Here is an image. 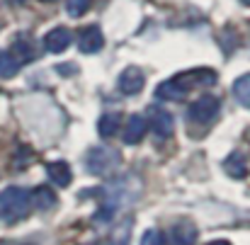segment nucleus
Wrapping results in <instances>:
<instances>
[{
  "label": "nucleus",
  "mask_w": 250,
  "mask_h": 245,
  "mask_svg": "<svg viewBox=\"0 0 250 245\" xmlns=\"http://www.w3.org/2000/svg\"><path fill=\"white\" fill-rule=\"evenodd\" d=\"M214 81H216V73L211 68H192V71H182V73L172 76L170 81L161 82L156 95H158V100H182L189 90L211 85Z\"/></svg>",
  "instance_id": "1"
},
{
  "label": "nucleus",
  "mask_w": 250,
  "mask_h": 245,
  "mask_svg": "<svg viewBox=\"0 0 250 245\" xmlns=\"http://www.w3.org/2000/svg\"><path fill=\"white\" fill-rule=\"evenodd\" d=\"M32 211V192L22 187H7L0 192V216L5 224H17Z\"/></svg>",
  "instance_id": "2"
},
{
  "label": "nucleus",
  "mask_w": 250,
  "mask_h": 245,
  "mask_svg": "<svg viewBox=\"0 0 250 245\" xmlns=\"http://www.w3.org/2000/svg\"><path fill=\"white\" fill-rule=\"evenodd\" d=\"M219 114V100L214 95H204L199 100H194L187 109V124H194V126H207L216 119Z\"/></svg>",
  "instance_id": "3"
},
{
  "label": "nucleus",
  "mask_w": 250,
  "mask_h": 245,
  "mask_svg": "<svg viewBox=\"0 0 250 245\" xmlns=\"http://www.w3.org/2000/svg\"><path fill=\"white\" fill-rule=\"evenodd\" d=\"M119 153L107 148V146H95L90 153H87V172L102 177V175H109L117 165H119Z\"/></svg>",
  "instance_id": "4"
},
{
  "label": "nucleus",
  "mask_w": 250,
  "mask_h": 245,
  "mask_svg": "<svg viewBox=\"0 0 250 245\" xmlns=\"http://www.w3.org/2000/svg\"><path fill=\"white\" fill-rule=\"evenodd\" d=\"M144 85H146V76H144V71L139 66L124 68L119 81H117V87H119L122 95H139L144 90Z\"/></svg>",
  "instance_id": "5"
},
{
  "label": "nucleus",
  "mask_w": 250,
  "mask_h": 245,
  "mask_svg": "<svg viewBox=\"0 0 250 245\" xmlns=\"http://www.w3.org/2000/svg\"><path fill=\"white\" fill-rule=\"evenodd\" d=\"M71 39H73V34H71L68 27H54L44 37V49L49 54H61V51H66L71 46Z\"/></svg>",
  "instance_id": "6"
},
{
  "label": "nucleus",
  "mask_w": 250,
  "mask_h": 245,
  "mask_svg": "<svg viewBox=\"0 0 250 245\" xmlns=\"http://www.w3.org/2000/svg\"><path fill=\"white\" fill-rule=\"evenodd\" d=\"M78 46L83 54H97L102 46H104V37H102V29L97 24H90L85 27L83 32L78 34Z\"/></svg>",
  "instance_id": "7"
},
{
  "label": "nucleus",
  "mask_w": 250,
  "mask_h": 245,
  "mask_svg": "<svg viewBox=\"0 0 250 245\" xmlns=\"http://www.w3.org/2000/svg\"><path fill=\"white\" fill-rule=\"evenodd\" d=\"M146 131H148V124H146V119H144L141 114L129 117L126 129H124V143H129V146L141 143V141H144V136H146Z\"/></svg>",
  "instance_id": "8"
},
{
  "label": "nucleus",
  "mask_w": 250,
  "mask_h": 245,
  "mask_svg": "<svg viewBox=\"0 0 250 245\" xmlns=\"http://www.w3.org/2000/svg\"><path fill=\"white\" fill-rule=\"evenodd\" d=\"M197 241V228L192 221H177L170 228V243L172 245H194Z\"/></svg>",
  "instance_id": "9"
},
{
  "label": "nucleus",
  "mask_w": 250,
  "mask_h": 245,
  "mask_svg": "<svg viewBox=\"0 0 250 245\" xmlns=\"http://www.w3.org/2000/svg\"><path fill=\"white\" fill-rule=\"evenodd\" d=\"M46 175H49V180L56 182L59 187H68V184H71V177H73L71 165L66 163V161H54V163H49L46 165Z\"/></svg>",
  "instance_id": "10"
},
{
  "label": "nucleus",
  "mask_w": 250,
  "mask_h": 245,
  "mask_svg": "<svg viewBox=\"0 0 250 245\" xmlns=\"http://www.w3.org/2000/svg\"><path fill=\"white\" fill-rule=\"evenodd\" d=\"M151 129L158 136H170L172 134V117L163 107H153L151 109Z\"/></svg>",
  "instance_id": "11"
},
{
  "label": "nucleus",
  "mask_w": 250,
  "mask_h": 245,
  "mask_svg": "<svg viewBox=\"0 0 250 245\" xmlns=\"http://www.w3.org/2000/svg\"><path fill=\"white\" fill-rule=\"evenodd\" d=\"M10 54H12L20 63H27V61H32V59L37 56V51H34V41H29L27 37H17V39L12 41Z\"/></svg>",
  "instance_id": "12"
},
{
  "label": "nucleus",
  "mask_w": 250,
  "mask_h": 245,
  "mask_svg": "<svg viewBox=\"0 0 250 245\" xmlns=\"http://www.w3.org/2000/svg\"><path fill=\"white\" fill-rule=\"evenodd\" d=\"M119 126H122V114H117V112L102 114L100 122H97V134H100L102 139H112V136H117Z\"/></svg>",
  "instance_id": "13"
},
{
  "label": "nucleus",
  "mask_w": 250,
  "mask_h": 245,
  "mask_svg": "<svg viewBox=\"0 0 250 245\" xmlns=\"http://www.w3.org/2000/svg\"><path fill=\"white\" fill-rule=\"evenodd\" d=\"M224 170H226L231 177L243 180V177L248 175V163H246V158H243L241 153H231V156L224 161Z\"/></svg>",
  "instance_id": "14"
},
{
  "label": "nucleus",
  "mask_w": 250,
  "mask_h": 245,
  "mask_svg": "<svg viewBox=\"0 0 250 245\" xmlns=\"http://www.w3.org/2000/svg\"><path fill=\"white\" fill-rule=\"evenodd\" d=\"M59 199H56V194H54V189L51 187H37L34 192H32V206H37V209H51L54 204H56Z\"/></svg>",
  "instance_id": "15"
},
{
  "label": "nucleus",
  "mask_w": 250,
  "mask_h": 245,
  "mask_svg": "<svg viewBox=\"0 0 250 245\" xmlns=\"http://www.w3.org/2000/svg\"><path fill=\"white\" fill-rule=\"evenodd\" d=\"M20 61L10 54V51H0V78H12L20 71Z\"/></svg>",
  "instance_id": "16"
},
{
  "label": "nucleus",
  "mask_w": 250,
  "mask_h": 245,
  "mask_svg": "<svg viewBox=\"0 0 250 245\" xmlns=\"http://www.w3.org/2000/svg\"><path fill=\"white\" fill-rule=\"evenodd\" d=\"M233 95L238 97L241 104L250 107V73L248 76H241L238 81L233 82Z\"/></svg>",
  "instance_id": "17"
},
{
  "label": "nucleus",
  "mask_w": 250,
  "mask_h": 245,
  "mask_svg": "<svg viewBox=\"0 0 250 245\" xmlns=\"http://www.w3.org/2000/svg\"><path fill=\"white\" fill-rule=\"evenodd\" d=\"M68 15L71 17H83L85 12L90 10V0H68Z\"/></svg>",
  "instance_id": "18"
},
{
  "label": "nucleus",
  "mask_w": 250,
  "mask_h": 245,
  "mask_svg": "<svg viewBox=\"0 0 250 245\" xmlns=\"http://www.w3.org/2000/svg\"><path fill=\"white\" fill-rule=\"evenodd\" d=\"M141 245H163V233H161V231H156V228L146 231V233H144V238H141Z\"/></svg>",
  "instance_id": "19"
},
{
  "label": "nucleus",
  "mask_w": 250,
  "mask_h": 245,
  "mask_svg": "<svg viewBox=\"0 0 250 245\" xmlns=\"http://www.w3.org/2000/svg\"><path fill=\"white\" fill-rule=\"evenodd\" d=\"M207 245H231L229 241H211V243H207Z\"/></svg>",
  "instance_id": "20"
},
{
  "label": "nucleus",
  "mask_w": 250,
  "mask_h": 245,
  "mask_svg": "<svg viewBox=\"0 0 250 245\" xmlns=\"http://www.w3.org/2000/svg\"><path fill=\"white\" fill-rule=\"evenodd\" d=\"M42 2H54V0H42Z\"/></svg>",
  "instance_id": "21"
},
{
  "label": "nucleus",
  "mask_w": 250,
  "mask_h": 245,
  "mask_svg": "<svg viewBox=\"0 0 250 245\" xmlns=\"http://www.w3.org/2000/svg\"><path fill=\"white\" fill-rule=\"evenodd\" d=\"M243 2H248V5H250V0H243Z\"/></svg>",
  "instance_id": "22"
}]
</instances>
